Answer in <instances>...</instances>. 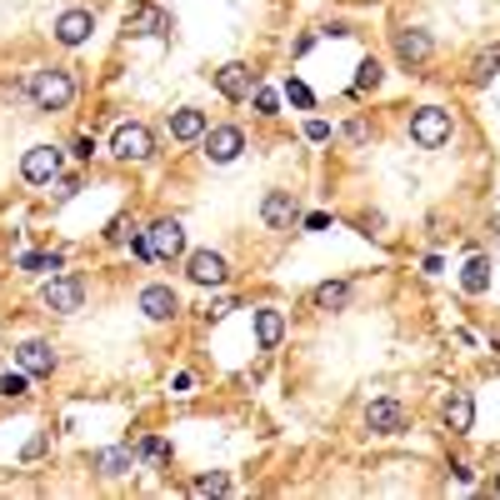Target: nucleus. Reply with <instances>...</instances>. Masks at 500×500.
Listing matches in <instances>:
<instances>
[{"instance_id":"f257e3e1","label":"nucleus","mask_w":500,"mask_h":500,"mask_svg":"<svg viewBox=\"0 0 500 500\" xmlns=\"http://www.w3.org/2000/svg\"><path fill=\"white\" fill-rule=\"evenodd\" d=\"M31 100L41 110H66L70 100H76V80H70V70L51 66V70H35L31 80Z\"/></svg>"},{"instance_id":"f03ea898","label":"nucleus","mask_w":500,"mask_h":500,"mask_svg":"<svg viewBox=\"0 0 500 500\" xmlns=\"http://www.w3.org/2000/svg\"><path fill=\"white\" fill-rule=\"evenodd\" d=\"M411 141L425 145V151H440V145L450 141V110H440V106L415 110L411 116Z\"/></svg>"},{"instance_id":"7ed1b4c3","label":"nucleus","mask_w":500,"mask_h":500,"mask_svg":"<svg viewBox=\"0 0 500 500\" xmlns=\"http://www.w3.org/2000/svg\"><path fill=\"white\" fill-rule=\"evenodd\" d=\"M110 155H116V161H151V155H155V135L131 120V125H120V131L110 135Z\"/></svg>"},{"instance_id":"20e7f679","label":"nucleus","mask_w":500,"mask_h":500,"mask_svg":"<svg viewBox=\"0 0 500 500\" xmlns=\"http://www.w3.org/2000/svg\"><path fill=\"white\" fill-rule=\"evenodd\" d=\"M41 295H45V305H51V310L70 316V310H80V301H86V285H80V275H51Z\"/></svg>"},{"instance_id":"39448f33","label":"nucleus","mask_w":500,"mask_h":500,"mask_svg":"<svg viewBox=\"0 0 500 500\" xmlns=\"http://www.w3.org/2000/svg\"><path fill=\"white\" fill-rule=\"evenodd\" d=\"M405 425H411V415H405L401 401H370L366 405V431L370 435H401Z\"/></svg>"},{"instance_id":"423d86ee","label":"nucleus","mask_w":500,"mask_h":500,"mask_svg":"<svg viewBox=\"0 0 500 500\" xmlns=\"http://www.w3.org/2000/svg\"><path fill=\"white\" fill-rule=\"evenodd\" d=\"M145 236H151L155 261H175V255H185V230H181V220H155Z\"/></svg>"},{"instance_id":"0eeeda50","label":"nucleus","mask_w":500,"mask_h":500,"mask_svg":"<svg viewBox=\"0 0 500 500\" xmlns=\"http://www.w3.org/2000/svg\"><path fill=\"white\" fill-rule=\"evenodd\" d=\"M261 216H265V226H271V230H291L295 220H301V206H295L291 190H271V196L261 200Z\"/></svg>"},{"instance_id":"6e6552de","label":"nucleus","mask_w":500,"mask_h":500,"mask_svg":"<svg viewBox=\"0 0 500 500\" xmlns=\"http://www.w3.org/2000/svg\"><path fill=\"white\" fill-rule=\"evenodd\" d=\"M185 271H190L196 285H226L230 265H226V255H216V250H196V255L185 261Z\"/></svg>"},{"instance_id":"1a4fd4ad","label":"nucleus","mask_w":500,"mask_h":500,"mask_svg":"<svg viewBox=\"0 0 500 500\" xmlns=\"http://www.w3.org/2000/svg\"><path fill=\"white\" fill-rule=\"evenodd\" d=\"M240 151H245V135H240L236 125H216V131H206V155L216 165H230Z\"/></svg>"},{"instance_id":"9d476101","label":"nucleus","mask_w":500,"mask_h":500,"mask_svg":"<svg viewBox=\"0 0 500 500\" xmlns=\"http://www.w3.org/2000/svg\"><path fill=\"white\" fill-rule=\"evenodd\" d=\"M21 171H25V181H35V185L55 181V175H60V151H55V145H35V151H25Z\"/></svg>"},{"instance_id":"9b49d317","label":"nucleus","mask_w":500,"mask_h":500,"mask_svg":"<svg viewBox=\"0 0 500 500\" xmlns=\"http://www.w3.org/2000/svg\"><path fill=\"white\" fill-rule=\"evenodd\" d=\"M90 31H96V15L90 11H66L60 21H55V41L60 45H86Z\"/></svg>"},{"instance_id":"f8f14e48","label":"nucleus","mask_w":500,"mask_h":500,"mask_svg":"<svg viewBox=\"0 0 500 500\" xmlns=\"http://www.w3.org/2000/svg\"><path fill=\"white\" fill-rule=\"evenodd\" d=\"M250 86H255V76H250L245 66H236V60L216 70V90H220L226 100H245V96H250Z\"/></svg>"},{"instance_id":"ddd939ff","label":"nucleus","mask_w":500,"mask_h":500,"mask_svg":"<svg viewBox=\"0 0 500 500\" xmlns=\"http://www.w3.org/2000/svg\"><path fill=\"white\" fill-rule=\"evenodd\" d=\"M141 310L151 320H171L175 310H181V301H175L171 285H145V291H141Z\"/></svg>"},{"instance_id":"4468645a","label":"nucleus","mask_w":500,"mask_h":500,"mask_svg":"<svg viewBox=\"0 0 500 500\" xmlns=\"http://www.w3.org/2000/svg\"><path fill=\"white\" fill-rule=\"evenodd\" d=\"M131 466H135V450H125V446H110V450H96V456H90V470L106 476V480L125 476Z\"/></svg>"},{"instance_id":"2eb2a0df","label":"nucleus","mask_w":500,"mask_h":500,"mask_svg":"<svg viewBox=\"0 0 500 500\" xmlns=\"http://www.w3.org/2000/svg\"><path fill=\"white\" fill-rule=\"evenodd\" d=\"M15 360H21L25 375H51L55 370V350L45 346V340H25V346L15 350Z\"/></svg>"},{"instance_id":"dca6fc26","label":"nucleus","mask_w":500,"mask_h":500,"mask_svg":"<svg viewBox=\"0 0 500 500\" xmlns=\"http://www.w3.org/2000/svg\"><path fill=\"white\" fill-rule=\"evenodd\" d=\"M431 51H435V41L425 31H401L395 35V55H401L405 66H421V60H431Z\"/></svg>"},{"instance_id":"f3484780","label":"nucleus","mask_w":500,"mask_h":500,"mask_svg":"<svg viewBox=\"0 0 500 500\" xmlns=\"http://www.w3.org/2000/svg\"><path fill=\"white\" fill-rule=\"evenodd\" d=\"M446 425H450L456 435H466L470 425H476V405H470L466 391H450V395H446Z\"/></svg>"},{"instance_id":"a211bd4d","label":"nucleus","mask_w":500,"mask_h":500,"mask_svg":"<svg viewBox=\"0 0 500 500\" xmlns=\"http://www.w3.org/2000/svg\"><path fill=\"white\" fill-rule=\"evenodd\" d=\"M125 31L131 35H171V15H161L155 5H141V11L125 21Z\"/></svg>"},{"instance_id":"6ab92c4d","label":"nucleus","mask_w":500,"mask_h":500,"mask_svg":"<svg viewBox=\"0 0 500 500\" xmlns=\"http://www.w3.org/2000/svg\"><path fill=\"white\" fill-rule=\"evenodd\" d=\"M281 336H285V316H281V310H271V305L255 310V340L271 350V346H281Z\"/></svg>"},{"instance_id":"aec40b11","label":"nucleus","mask_w":500,"mask_h":500,"mask_svg":"<svg viewBox=\"0 0 500 500\" xmlns=\"http://www.w3.org/2000/svg\"><path fill=\"white\" fill-rule=\"evenodd\" d=\"M171 135H175V141H200V135H206V116H200V110H175V116H171Z\"/></svg>"},{"instance_id":"412c9836","label":"nucleus","mask_w":500,"mask_h":500,"mask_svg":"<svg viewBox=\"0 0 500 500\" xmlns=\"http://www.w3.org/2000/svg\"><path fill=\"white\" fill-rule=\"evenodd\" d=\"M316 305H320V310H346V305H350V285L346 281L316 285Z\"/></svg>"},{"instance_id":"4be33fe9","label":"nucleus","mask_w":500,"mask_h":500,"mask_svg":"<svg viewBox=\"0 0 500 500\" xmlns=\"http://www.w3.org/2000/svg\"><path fill=\"white\" fill-rule=\"evenodd\" d=\"M460 285H466L470 295H480L490 285V261H480V255H476V261L466 265V275H460Z\"/></svg>"},{"instance_id":"5701e85b","label":"nucleus","mask_w":500,"mask_h":500,"mask_svg":"<svg viewBox=\"0 0 500 500\" xmlns=\"http://www.w3.org/2000/svg\"><path fill=\"white\" fill-rule=\"evenodd\" d=\"M190 490H196V495H226V490H230V476H226V470H216V476H200Z\"/></svg>"},{"instance_id":"b1692460","label":"nucleus","mask_w":500,"mask_h":500,"mask_svg":"<svg viewBox=\"0 0 500 500\" xmlns=\"http://www.w3.org/2000/svg\"><path fill=\"white\" fill-rule=\"evenodd\" d=\"M381 86V66L375 60H360V76H356V90H375Z\"/></svg>"},{"instance_id":"393cba45","label":"nucleus","mask_w":500,"mask_h":500,"mask_svg":"<svg viewBox=\"0 0 500 500\" xmlns=\"http://www.w3.org/2000/svg\"><path fill=\"white\" fill-rule=\"evenodd\" d=\"M495 70H500V45H495V51H486V55L476 60V80H490Z\"/></svg>"},{"instance_id":"a878e982","label":"nucleus","mask_w":500,"mask_h":500,"mask_svg":"<svg viewBox=\"0 0 500 500\" xmlns=\"http://www.w3.org/2000/svg\"><path fill=\"white\" fill-rule=\"evenodd\" d=\"M25 271H60V255H21Z\"/></svg>"},{"instance_id":"bb28decb","label":"nucleus","mask_w":500,"mask_h":500,"mask_svg":"<svg viewBox=\"0 0 500 500\" xmlns=\"http://www.w3.org/2000/svg\"><path fill=\"white\" fill-rule=\"evenodd\" d=\"M0 395H25V370H15V375H0Z\"/></svg>"},{"instance_id":"cd10ccee","label":"nucleus","mask_w":500,"mask_h":500,"mask_svg":"<svg viewBox=\"0 0 500 500\" xmlns=\"http://www.w3.org/2000/svg\"><path fill=\"white\" fill-rule=\"evenodd\" d=\"M285 96H291V100H295V106H301V110H305V106H316V96H310V90H305L301 80H291V86H285Z\"/></svg>"},{"instance_id":"c85d7f7f","label":"nucleus","mask_w":500,"mask_h":500,"mask_svg":"<svg viewBox=\"0 0 500 500\" xmlns=\"http://www.w3.org/2000/svg\"><path fill=\"white\" fill-rule=\"evenodd\" d=\"M255 110H261V116H275V90H255Z\"/></svg>"},{"instance_id":"c756f323","label":"nucleus","mask_w":500,"mask_h":500,"mask_svg":"<svg viewBox=\"0 0 500 500\" xmlns=\"http://www.w3.org/2000/svg\"><path fill=\"white\" fill-rule=\"evenodd\" d=\"M141 456L161 460V456H165V440H161V435H151V440H141Z\"/></svg>"},{"instance_id":"7c9ffc66","label":"nucleus","mask_w":500,"mask_h":500,"mask_svg":"<svg viewBox=\"0 0 500 500\" xmlns=\"http://www.w3.org/2000/svg\"><path fill=\"white\" fill-rule=\"evenodd\" d=\"M305 135H310V141H326L330 125H326V120H310V125H305Z\"/></svg>"},{"instance_id":"2f4dec72","label":"nucleus","mask_w":500,"mask_h":500,"mask_svg":"<svg viewBox=\"0 0 500 500\" xmlns=\"http://www.w3.org/2000/svg\"><path fill=\"white\" fill-rule=\"evenodd\" d=\"M76 155H86V161H90V155H96V141H90V135H80V141H76Z\"/></svg>"},{"instance_id":"473e14b6","label":"nucleus","mask_w":500,"mask_h":500,"mask_svg":"<svg viewBox=\"0 0 500 500\" xmlns=\"http://www.w3.org/2000/svg\"><path fill=\"white\" fill-rule=\"evenodd\" d=\"M495 495H500V480H495Z\"/></svg>"},{"instance_id":"72a5a7b5","label":"nucleus","mask_w":500,"mask_h":500,"mask_svg":"<svg viewBox=\"0 0 500 500\" xmlns=\"http://www.w3.org/2000/svg\"><path fill=\"white\" fill-rule=\"evenodd\" d=\"M495 230H500V220H495Z\"/></svg>"}]
</instances>
